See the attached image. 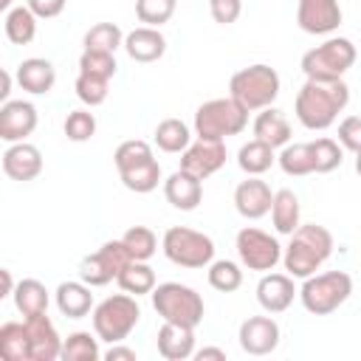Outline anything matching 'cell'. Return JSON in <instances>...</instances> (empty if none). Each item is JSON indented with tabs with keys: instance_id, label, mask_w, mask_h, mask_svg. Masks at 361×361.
Wrapping results in <instances>:
<instances>
[{
	"instance_id": "obj_1",
	"label": "cell",
	"mask_w": 361,
	"mask_h": 361,
	"mask_svg": "<svg viewBox=\"0 0 361 361\" xmlns=\"http://www.w3.org/2000/svg\"><path fill=\"white\" fill-rule=\"evenodd\" d=\"M347 102H350V87L344 79H305V85L296 93L293 110L302 127L327 130L336 124Z\"/></svg>"
},
{
	"instance_id": "obj_2",
	"label": "cell",
	"mask_w": 361,
	"mask_h": 361,
	"mask_svg": "<svg viewBox=\"0 0 361 361\" xmlns=\"http://www.w3.org/2000/svg\"><path fill=\"white\" fill-rule=\"evenodd\" d=\"M333 254V234L324 226L305 223L290 234V243L282 251V265L293 279L313 276Z\"/></svg>"
},
{
	"instance_id": "obj_3",
	"label": "cell",
	"mask_w": 361,
	"mask_h": 361,
	"mask_svg": "<svg viewBox=\"0 0 361 361\" xmlns=\"http://www.w3.org/2000/svg\"><path fill=\"white\" fill-rule=\"evenodd\" d=\"M279 73L265 65V62H257V65H248L243 71H237L228 82V96L237 99L248 113H259L265 107H271L279 96Z\"/></svg>"
},
{
	"instance_id": "obj_4",
	"label": "cell",
	"mask_w": 361,
	"mask_h": 361,
	"mask_svg": "<svg viewBox=\"0 0 361 361\" xmlns=\"http://www.w3.org/2000/svg\"><path fill=\"white\" fill-rule=\"evenodd\" d=\"M135 299H138V296H133V293H127V290L102 299V302L93 307V333H96L102 341H107V344L124 341V338L135 330V324H138V319H141V307H138Z\"/></svg>"
},
{
	"instance_id": "obj_5",
	"label": "cell",
	"mask_w": 361,
	"mask_h": 361,
	"mask_svg": "<svg viewBox=\"0 0 361 361\" xmlns=\"http://www.w3.org/2000/svg\"><path fill=\"white\" fill-rule=\"evenodd\" d=\"M152 296V307L155 313L164 319V322H172V324H183V327H197L206 316V305H203V296L189 288V285H180V282H161L155 285V290L149 293Z\"/></svg>"
},
{
	"instance_id": "obj_6",
	"label": "cell",
	"mask_w": 361,
	"mask_h": 361,
	"mask_svg": "<svg viewBox=\"0 0 361 361\" xmlns=\"http://www.w3.org/2000/svg\"><path fill=\"white\" fill-rule=\"evenodd\" d=\"M248 124V110L226 96V99H209L195 110V135L197 138H214L226 141L228 135H240Z\"/></svg>"
},
{
	"instance_id": "obj_7",
	"label": "cell",
	"mask_w": 361,
	"mask_h": 361,
	"mask_svg": "<svg viewBox=\"0 0 361 361\" xmlns=\"http://www.w3.org/2000/svg\"><path fill=\"white\" fill-rule=\"evenodd\" d=\"M353 293V276L347 271H324V274H313L302 282L299 288V299L302 307L313 316H327L333 310H338Z\"/></svg>"
},
{
	"instance_id": "obj_8",
	"label": "cell",
	"mask_w": 361,
	"mask_h": 361,
	"mask_svg": "<svg viewBox=\"0 0 361 361\" xmlns=\"http://www.w3.org/2000/svg\"><path fill=\"white\" fill-rule=\"evenodd\" d=\"M161 251L178 268H206L214 259V240L203 231H195L186 226H172L164 231Z\"/></svg>"
},
{
	"instance_id": "obj_9",
	"label": "cell",
	"mask_w": 361,
	"mask_h": 361,
	"mask_svg": "<svg viewBox=\"0 0 361 361\" xmlns=\"http://www.w3.org/2000/svg\"><path fill=\"white\" fill-rule=\"evenodd\" d=\"M355 45L347 37H330L302 56V73L307 79H341L355 65Z\"/></svg>"
},
{
	"instance_id": "obj_10",
	"label": "cell",
	"mask_w": 361,
	"mask_h": 361,
	"mask_svg": "<svg viewBox=\"0 0 361 361\" xmlns=\"http://www.w3.org/2000/svg\"><path fill=\"white\" fill-rule=\"evenodd\" d=\"M234 248H237V257L240 262L248 268V271H274L279 262H282V245L276 243V237H271L268 231L257 228V226H245L237 231V240H234Z\"/></svg>"
},
{
	"instance_id": "obj_11",
	"label": "cell",
	"mask_w": 361,
	"mask_h": 361,
	"mask_svg": "<svg viewBox=\"0 0 361 361\" xmlns=\"http://www.w3.org/2000/svg\"><path fill=\"white\" fill-rule=\"evenodd\" d=\"M133 262V254L127 251L124 240H107L99 251L87 254L79 265V276L82 282H87L90 288H102L107 282H113L124 265Z\"/></svg>"
},
{
	"instance_id": "obj_12",
	"label": "cell",
	"mask_w": 361,
	"mask_h": 361,
	"mask_svg": "<svg viewBox=\"0 0 361 361\" xmlns=\"http://www.w3.org/2000/svg\"><path fill=\"white\" fill-rule=\"evenodd\" d=\"M296 23L305 34H313V37L333 34L341 25V6L338 0H299Z\"/></svg>"
},
{
	"instance_id": "obj_13",
	"label": "cell",
	"mask_w": 361,
	"mask_h": 361,
	"mask_svg": "<svg viewBox=\"0 0 361 361\" xmlns=\"http://www.w3.org/2000/svg\"><path fill=\"white\" fill-rule=\"evenodd\" d=\"M226 164V144L214 138H197L180 152V169L192 172L195 178L206 180Z\"/></svg>"
},
{
	"instance_id": "obj_14",
	"label": "cell",
	"mask_w": 361,
	"mask_h": 361,
	"mask_svg": "<svg viewBox=\"0 0 361 361\" xmlns=\"http://www.w3.org/2000/svg\"><path fill=\"white\" fill-rule=\"evenodd\" d=\"M237 338H240L243 353H248V355H268V353H274L279 347L282 333H279L276 319H271V316H248L240 324Z\"/></svg>"
},
{
	"instance_id": "obj_15",
	"label": "cell",
	"mask_w": 361,
	"mask_h": 361,
	"mask_svg": "<svg viewBox=\"0 0 361 361\" xmlns=\"http://www.w3.org/2000/svg\"><path fill=\"white\" fill-rule=\"evenodd\" d=\"M23 324H25V336H28V358L31 361H54L62 355V338H59L54 322L48 319V313L28 316V319H23Z\"/></svg>"
},
{
	"instance_id": "obj_16",
	"label": "cell",
	"mask_w": 361,
	"mask_h": 361,
	"mask_svg": "<svg viewBox=\"0 0 361 361\" xmlns=\"http://www.w3.org/2000/svg\"><path fill=\"white\" fill-rule=\"evenodd\" d=\"M37 130V107L23 99H8L0 107V138L6 144L25 141Z\"/></svg>"
},
{
	"instance_id": "obj_17",
	"label": "cell",
	"mask_w": 361,
	"mask_h": 361,
	"mask_svg": "<svg viewBox=\"0 0 361 361\" xmlns=\"http://www.w3.org/2000/svg\"><path fill=\"white\" fill-rule=\"evenodd\" d=\"M274 203V192L271 186L259 178V175H248L245 180L237 183L234 189V209L245 217V220H259L271 212Z\"/></svg>"
},
{
	"instance_id": "obj_18",
	"label": "cell",
	"mask_w": 361,
	"mask_h": 361,
	"mask_svg": "<svg viewBox=\"0 0 361 361\" xmlns=\"http://www.w3.org/2000/svg\"><path fill=\"white\" fill-rule=\"evenodd\" d=\"M299 296L290 274H265L257 282V302L265 313H282Z\"/></svg>"
},
{
	"instance_id": "obj_19",
	"label": "cell",
	"mask_w": 361,
	"mask_h": 361,
	"mask_svg": "<svg viewBox=\"0 0 361 361\" xmlns=\"http://www.w3.org/2000/svg\"><path fill=\"white\" fill-rule=\"evenodd\" d=\"M3 172L11 178V180H34L39 172H42V152L28 144V141H17L11 144L6 152H3Z\"/></svg>"
},
{
	"instance_id": "obj_20",
	"label": "cell",
	"mask_w": 361,
	"mask_h": 361,
	"mask_svg": "<svg viewBox=\"0 0 361 361\" xmlns=\"http://www.w3.org/2000/svg\"><path fill=\"white\" fill-rule=\"evenodd\" d=\"M164 197L169 206L180 209V212H192L200 206L203 200V180L195 178L186 169H175L166 180H164Z\"/></svg>"
},
{
	"instance_id": "obj_21",
	"label": "cell",
	"mask_w": 361,
	"mask_h": 361,
	"mask_svg": "<svg viewBox=\"0 0 361 361\" xmlns=\"http://www.w3.org/2000/svg\"><path fill=\"white\" fill-rule=\"evenodd\" d=\"M124 51L133 62H158L166 54V37L152 25H138L124 37Z\"/></svg>"
},
{
	"instance_id": "obj_22",
	"label": "cell",
	"mask_w": 361,
	"mask_h": 361,
	"mask_svg": "<svg viewBox=\"0 0 361 361\" xmlns=\"http://www.w3.org/2000/svg\"><path fill=\"white\" fill-rule=\"evenodd\" d=\"M155 341H158V353L166 361H183V358L195 355V327L164 322L158 336H155Z\"/></svg>"
},
{
	"instance_id": "obj_23",
	"label": "cell",
	"mask_w": 361,
	"mask_h": 361,
	"mask_svg": "<svg viewBox=\"0 0 361 361\" xmlns=\"http://www.w3.org/2000/svg\"><path fill=\"white\" fill-rule=\"evenodd\" d=\"M17 82L25 93L31 96H42V93H51L54 85H56V71L48 59L42 56H31V59H23L17 65Z\"/></svg>"
},
{
	"instance_id": "obj_24",
	"label": "cell",
	"mask_w": 361,
	"mask_h": 361,
	"mask_svg": "<svg viewBox=\"0 0 361 361\" xmlns=\"http://www.w3.org/2000/svg\"><path fill=\"white\" fill-rule=\"evenodd\" d=\"M56 299V307L65 319H85L96 305H93V293H90V285L87 282H62L54 293Z\"/></svg>"
},
{
	"instance_id": "obj_25",
	"label": "cell",
	"mask_w": 361,
	"mask_h": 361,
	"mask_svg": "<svg viewBox=\"0 0 361 361\" xmlns=\"http://www.w3.org/2000/svg\"><path fill=\"white\" fill-rule=\"evenodd\" d=\"M254 138H259V141L271 144L274 149H279V147L290 144V121L285 118L282 110H276L271 104V107L257 113V118H254Z\"/></svg>"
},
{
	"instance_id": "obj_26",
	"label": "cell",
	"mask_w": 361,
	"mask_h": 361,
	"mask_svg": "<svg viewBox=\"0 0 361 361\" xmlns=\"http://www.w3.org/2000/svg\"><path fill=\"white\" fill-rule=\"evenodd\" d=\"M271 220H274V228H276L279 234H288V237L302 226V206H299V197H296L293 189H279V192H274Z\"/></svg>"
},
{
	"instance_id": "obj_27",
	"label": "cell",
	"mask_w": 361,
	"mask_h": 361,
	"mask_svg": "<svg viewBox=\"0 0 361 361\" xmlns=\"http://www.w3.org/2000/svg\"><path fill=\"white\" fill-rule=\"evenodd\" d=\"M48 302H51L48 288L39 279H20L17 282V288H14V307L23 313V319L48 313Z\"/></svg>"
},
{
	"instance_id": "obj_28",
	"label": "cell",
	"mask_w": 361,
	"mask_h": 361,
	"mask_svg": "<svg viewBox=\"0 0 361 361\" xmlns=\"http://www.w3.org/2000/svg\"><path fill=\"white\" fill-rule=\"evenodd\" d=\"M118 178H121V183H124L130 192L147 195V192L158 189V183H161V164H158V158H147V161H141V164H133V166L121 169Z\"/></svg>"
},
{
	"instance_id": "obj_29",
	"label": "cell",
	"mask_w": 361,
	"mask_h": 361,
	"mask_svg": "<svg viewBox=\"0 0 361 361\" xmlns=\"http://www.w3.org/2000/svg\"><path fill=\"white\" fill-rule=\"evenodd\" d=\"M237 164H240V169L245 175H262V172H268L276 164V149L271 144L259 141V138H251L248 144L240 147Z\"/></svg>"
},
{
	"instance_id": "obj_30",
	"label": "cell",
	"mask_w": 361,
	"mask_h": 361,
	"mask_svg": "<svg viewBox=\"0 0 361 361\" xmlns=\"http://www.w3.org/2000/svg\"><path fill=\"white\" fill-rule=\"evenodd\" d=\"M37 20H39V17H37L28 6H14L11 11H6L3 25H6L8 42H14V45H28V42L37 37Z\"/></svg>"
},
{
	"instance_id": "obj_31",
	"label": "cell",
	"mask_w": 361,
	"mask_h": 361,
	"mask_svg": "<svg viewBox=\"0 0 361 361\" xmlns=\"http://www.w3.org/2000/svg\"><path fill=\"white\" fill-rule=\"evenodd\" d=\"M155 144H158L161 152H169V155L183 152V149L192 144L189 124L180 121V118H164V121L155 127Z\"/></svg>"
},
{
	"instance_id": "obj_32",
	"label": "cell",
	"mask_w": 361,
	"mask_h": 361,
	"mask_svg": "<svg viewBox=\"0 0 361 361\" xmlns=\"http://www.w3.org/2000/svg\"><path fill=\"white\" fill-rule=\"evenodd\" d=\"M118 288L133 293V296H144V293H152L155 290V271L144 262V259H133L130 265L121 268V274L116 276Z\"/></svg>"
},
{
	"instance_id": "obj_33",
	"label": "cell",
	"mask_w": 361,
	"mask_h": 361,
	"mask_svg": "<svg viewBox=\"0 0 361 361\" xmlns=\"http://www.w3.org/2000/svg\"><path fill=\"white\" fill-rule=\"evenodd\" d=\"M124 31L116 23H96L93 28H87L82 45L85 51H99V54H116L118 48H124Z\"/></svg>"
},
{
	"instance_id": "obj_34",
	"label": "cell",
	"mask_w": 361,
	"mask_h": 361,
	"mask_svg": "<svg viewBox=\"0 0 361 361\" xmlns=\"http://www.w3.org/2000/svg\"><path fill=\"white\" fill-rule=\"evenodd\" d=\"M276 164L290 178L313 175V149H310V141L307 144H285L282 152L276 155Z\"/></svg>"
},
{
	"instance_id": "obj_35",
	"label": "cell",
	"mask_w": 361,
	"mask_h": 361,
	"mask_svg": "<svg viewBox=\"0 0 361 361\" xmlns=\"http://www.w3.org/2000/svg\"><path fill=\"white\" fill-rule=\"evenodd\" d=\"M0 355L6 361H31L28 358V336L23 322H6L0 327Z\"/></svg>"
},
{
	"instance_id": "obj_36",
	"label": "cell",
	"mask_w": 361,
	"mask_h": 361,
	"mask_svg": "<svg viewBox=\"0 0 361 361\" xmlns=\"http://www.w3.org/2000/svg\"><path fill=\"white\" fill-rule=\"evenodd\" d=\"M99 341H102L99 336H90L85 330H76V333H71L62 341V355L59 358H65V361H96L102 355Z\"/></svg>"
},
{
	"instance_id": "obj_37",
	"label": "cell",
	"mask_w": 361,
	"mask_h": 361,
	"mask_svg": "<svg viewBox=\"0 0 361 361\" xmlns=\"http://www.w3.org/2000/svg\"><path fill=\"white\" fill-rule=\"evenodd\" d=\"M310 149H313V172L316 175H327V172L338 169L344 161V147L327 135L310 141Z\"/></svg>"
},
{
	"instance_id": "obj_38",
	"label": "cell",
	"mask_w": 361,
	"mask_h": 361,
	"mask_svg": "<svg viewBox=\"0 0 361 361\" xmlns=\"http://www.w3.org/2000/svg\"><path fill=\"white\" fill-rule=\"evenodd\" d=\"M209 285L220 293H234L243 285V271L231 259H212L209 262Z\"/></svg>"
},
{
	"instance_id": "obj_39",
	"label": "cell",
	"mask_w": 361,
	"mask_h": 361,
	"mask_svg": "<svg viewBox=\"0 0 361 361\" xmlns=\"http://www.w3.org/2000/svg\"><path fill=\"white\" fill-rule=\"evenodd\" d=\"M73 90H76V96H79L82 104H87V107H99V104L107 102L110 79H104V76H93V73H79Z\"/></svg>"
},
{
	"instance_id": "obj_40",
	"label": "cell",
	"mask_w": 361,
	"mask_h": 361,
	"mask_svg": "<svg viewBox=\"0 0 361 361\" xmlns=\"http://www.w3.org/2000/svg\"><path fill=\"white\" fill-rule=\"evenodd\" d=\"M121 240H124L127 251L133 254V259H144V262H147V259L158 251V237H155V231L147 228V226H130V228L121 234Z\"/></svg>"
},
{
	"instance_id": "obj_41",
	"label": "cell",
	"mask_w": 361,
	"mask_h": 361,
	"mask_svg": "<svg viewBox=\"0 0 361 361\" xmlns=\"http://www.w3.org/2000/svg\"><path fill=\"white\" fill-rule=\"evenodd\" d=\"M175 6H178V0H135V17L144 25L161 28L164 23L172 20Z\"/></svg>"
},
{
	"instance_id": "obj_42",
	"label": "cell",
	"mask_w": 361,
	"mask_h": 361,
	"mask_svg": "<svg viewBox=\"0 0 361 361\" xmlns=\"http://www.w3.org/2000/svg\"><path fill=\"white\" fill-rule=\"evenodd\" d=\"M62 130H65L68 141H76V144L90 141L96 135V116L90 110H71L65 124H62Z\"/></svg>"
},
{
	"instance_id": "obj_43",
	"label": "cell",
	"mask_w": 361,
	"mask_h": 361,
	"mask_svg": "<svg viewBox=\"0 0 361 361\" xmlns=\"http://www.w3.org/2000/svg\"><path fill=\"white\" fill-rule=\"evenodd\" d=\"M147 158H155V155H152V147H149L147 141H141V138L121 141V144L116 147V152H113V164H116L118 172L127 169V166H133V164H141V161H147Z\"/></svg>"
},
{
	"instance_id": "obj_44",
	"label": "cell",
	"mask_w": 361,
	"mask_h": 361,
	"mask_svg": "<svg viewBox=\"0 0 361 361\" xmlns=\"http://www.w3.org/2000/svg\"><path fill=\"white\" fill-rule=\"evenodd\" d=\"M116 54H99V51H82L79 56V73H93L113 79L116 76Z\"/></svg>"
},
{
	"instance_id": "obj_45",
	"label": "cell",
	"mask_w": 361,
	"mask_h": 361,
	"mask_svg": "<svg viewBox=\"0 0 361 361\" xmlns=\"http://www.w3.org/2000/svg\"><path fill=\"white\" fill-rule=\"evenodd\" d=\"M338 144L350 152H361V116H347L338 124Z\"/></svg>"
},
{
	"instance_id": "obj_46",
	"label": "cell",
	"mask_w": 361,
	"mask_h": 361,
	"mask_svg": "<svg viewBox=\"0 0 361 361\" xmlns=\"http://www.w3.org/2000/svg\"><path fill=\"white\" fill-rule=\"evenodd\" d=\"M209 14L220 25H231L243 14V0H209Z\"/></svg>"
},
{
	"instance_id": "obj_47",
	"label": "cell",
	"mask_w": 361,
	"mask_h": 361,
	"mask_svg": "<svg viewBox=\"0 0 361 361\" xmlns=\"http://www.w3.org/2000/svg\"><path fill=\"white\" fill-rule=\"evenodd\" d=\"M25 6L39 17V20H54L65 11L68 0H25Z\"/></svg>"
},
{
	"instance_id": "obj_48",
	"label": "cell",
	"mask_w": 361,
	"mask_h": 361,
	"mask_svg": "<svg viewBox=\"0 0 361 361\" xmlns=\"http://www.w3.org/2000/svg\"><path fill=\"white\" fill-rule=\"evenodd\" d=\"M104 358H107V361H135L138 355H135V350H130V347H124V344L118 341V344H110V350L104 353Z\"/></svg>"
},
{
	"instance_id": "obj_49",
	"label": "cell",
	"mask_w": 361,
	"mask_h": 361,
	"mask_svg": "<svg viewBox=\"0 0 361 361\" xmlns=\"http://www.w3.org/2000/svg\"><path fill=\"white\" fill-rule=\"evenodd\" d=\"M195 358L197 361H226V350H220V347H203V350L195 353Z\"/></svg>"
},
{
	"instance_id": "obj_50",
	"label": "cell",
	"mask_w": 361,
	"mask_h": 361,
	"mask_svg": "<svg viewBox=\"0 0 361 361\" xmlns=\"http://www.w3.org/2000/svg\"><path fill=\"white\" fill-rule=\"evenodd\" d=\"M0 276H3V293H0V299H6V296H14V279H11V271L8 268H3L0 271Z\"/></svg>"
},
{
	"instance_id": "obj_51",
	"label": "cell",
	"mask_w": 361,
	"mask_h": 361,
	"mask_svg": "<svg viewBox=\"0 0 361 361\" xmlns=\"http://www.w3.org/2000/svg\"><path fill=\"white\" fill-rule=\"evenodd\" d=\"M0 102H8V93H11V73L8 71H0Z\"/></svg>"
},
{
	"instance_id": "obj_52",
	"label": "cell",
	"mask_w": 361,
	"mask_h": 361,
	"mask_svg": "<svg viewBox=\"0 0 361 361\" xmlns=\"http://www.w3.org/2000/svg\"><path fill=\"white\" fill-rule=\"evenodd\" d=\"M0 8L3 11H11V0H0Z\"/></svg>"
},
{
	"instance_id": "obj_53",
	"label": "cell",
	"mask_w": 361,
	"mask_h": 361,
	"mask_svg": "<svg viewBox=\"0 0 361 361\" xmlns=\"http://www.w3.org/2000/svg\"><path fill=\"white\" fill-rule=\"evenodd\" d=\"M355 172L361 175V152H355Z\"/></svg>"
}]
</instances>
